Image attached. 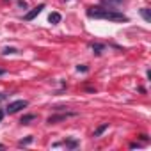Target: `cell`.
Masks as SVG:
<instances>
[{"label": "cell", "mask_w": 151, "mask_h": 151, "mask_svg": "<svg viewBox=\"0 0 151 151\" xmlns=\"http://www.w3.org/2000/svg\"><path fill=\"white\" fill-rule=\"evenodd\" d=\"M87 16L89 18H98V20H108V22H128V16L123 13H117L116 9H107L103 5H96V7H89L87 9Z\"/></svg>", "instance_id": "1"}, {"label": "cell", "mask_w": 151, "mask_h": 151, "mask_svg": "<svg viewBox=\"0 0 151 151\" xmlns=\"http://www.w3.org/2000/svg\"><path fill=\"white\" fill-rule=\"evenodd\" d=\"M77 116H78V112H68V110H60V114L50 116V117L46 119V123H48V125H57V123H60V121H66V119H69V117H77Z\"/></svg>", "instance_id": "2"}, {"label": "cell", "mask_w": 151, "mask_h": 151, "mask_svg": "<svg viewBox=\"0 0 151 151\" xmlns=\"http://www.w3.org/2000/svg\"><path fill=\"white\" fill-rule=\"evenodd\" d=\"M27 105H28L27 100H16V102H11V103L5 107V112H7V114H16V112H20L22 108H25Z\"/></svg>", "instance_id": "3"}, {"label": "cell", "mask_w": 151, "mask_h": 151, "mask_svg": "<svg viewBox=\"0 0 151 151\" xmlns=\"http://www.w3.org/2000/svg\"><path fill=\"white\" fill-rule=\"evenodd\" d=\"M43 9H45V4H39V5H36L34 9H30V11L25 14V22H32V20H34L39 13H41Z\"/></svg>", "instance_id": "4"}, {"label": "cell", "mask_w": 151, "mask_h": 151, "mask_svg": "<svg viewBox=\"0 0 151 151\" xmlns=\"http://www.w3.org/2000/svg\"><path fill=\"white\" fill-rule=\"evenodd\" d=\"M53 146H55V148H57V146H66V148H69V149H77V148H78V140H77V139H66V140H62V142H55Z\"/></svg>", "instance_id": "5"}, {"label": "cell", "mask_w": 151, "mask_h": 151, "mask_svg": "<svg viewBox=\"0 0 151 151\" xmlns=\"http://www.w3.org/2000/svg\"><path fill=\"white\" fill-rule=\"evenodd\" d=\"M36 119H37L36 114H25L22 119H20V123H22V125H30V123H32V121H36Z\"/></svg>", "instance_id": "6"}, {"label": "cell", "mask_w": 151, "mask_h": 151, "mask_svg": "<svg viewBox=\"0 0 151 151\" xmlns=\"http://www.w3.org/2000/svg\"><path fill=\"white\" fill-rule=\"evenodd\" d=\"M91 48H93V52L96 53V55H102L103 52H105V45H102V43H93V46H91Z\"/></svg>", "instance_id": "7"}, {"label": "cell", "mask_w": 151, "mask_h": 151, "mask_svg": "<svg viewBox=\"0 0 151 151\" xmlns=\"http://www.w3.org/2000/svg\"><path fill=\"white\" fill-rule=\"evenodd\" d=\"M125 0H102V4H105V5H108L107 9H114L116 5H119V4H123Z\"/></svg>", "instance_id": "8"}, {"label": "cell", "mask_w": 151, "mask_h": 151, "mask_svg": "<svg viewBox=\"0 0 151 151\" xmlns=\"http://www.w3.org/2000/svg\"><path fill=\"white\" fill-rule=\"evenodd\" d=\"M60 20H62V16H60L59 13H52V14L48 16V22H50V23H53V25L60 23Z\"/></svg>", "instance_id": "9"}, {"label": "cell", "mask_w": 151, "mask_h": 151, "mask_svg": "<svg viewBox=\"0 0 151 151\" xmlns=\"http://www.w3.org/2000/svg\"><path fill=\"white\" fill-rule=\"evenodd\" d=\"M108 128V123H103V125H100L96 130H94V133H93V137H100V135H102L103 132H105V130Z\"/></svg>", "instance_id": "10"}, {"label": "cell", "mask_w": 151, "mask_h": 151, "mask_svg": "<svg viewBox=\"0 0 151 151\" xmlns=\"http://www.w3.org/2000/svg\"><path fill=\"white\" fill-rule=\"evenodd\" d=\"M140 14H142V18L146 20L148 23H151V13H149L148 7H142V9H140Z\"/></svg>", "instance_id": "11"}, {"label": "cell", "mask_w": 151, "mask_h": 151, "mask_svg": "<svg viewBox=\"0 0 151 151\" xmlns=\"http://www.w3.org/2000/svg\"><path fill=\"white\" fill-rule=\"evenodd\" d=\"M32 140H34V137H32V135H28L27 139L20 140V142H18V148H25V146H28V144H32Z\"/></svg>", "instance_id": "12"}, {"label": "cell", "mask_w": 151, "mask_h": 151, "mask_svg": "<svg viewBox=\"0 0 151 151\" xmlns=\"http://www.w3.org/2000/svg\"><path fill=\"white\" fill-rule=\"evenodd\" d=\"M4 55H9V53H18V50L16 48H13V46H7V48H4V52H2Z\"/></svg>", "instance_id": "13"}, {"label": "cell", "mask_w": 151, "mask_h": 151, "mask_svg": "<svg viewBox=\"0 0 151 151\" xmlns=\"http://www.w3.org/2000/svg\"><path fill=\"white\" fill-rule=\"evenodd\" d=\"M77 69H78V71H82V73H87V71H89V68H87L85 64H80V66H77Z\"/></svg>", "instance_id": "14"}, {"label": "cell", "mask_w": 151, "mask_h": 151, "mask_svg": "<svg viewBox=\"0 0 151 151\" xmlns=\"http://www.w3.org/2000/svg\"><path fill=\"white\" fill-rule=\"evenodd\" d=\"M139 139H142L144 142H149V137H148L146 133H140V135H139Z\"/></svg>", "instance_id": "15"}, {"label": "cell", "mask_w": 151, "mask_h": 151, "mask_svg": "<svg viewBox=\"0 0 151 151\" xmlns=\"http://www.w3.org/2000/svg\"><path fill=\"white\" fill-rule=\"evenodd\" d=\"M18 7H23V9H27V2H25V0H20V2H18Z\"/></svg>", "instance_id": "16"}, {"label": "cell", "mask_w": 151, "mask_h": 151, "mask_svg": "<svg viewBox=\"0 0 151 151\" xmlns=\"http://www.w3.org/2000/svg\"><path fill=\"white\" fill-rule=\"evenodd\" d=\"M130 148H132V149H135V148H142V144H139V142H132V144H130Z\"/></svg>", "instance_id": "17"}, {"label": "cell", "mask_w": 151, "mask_h": 151, "mask_svg": "<svg viewBox=\"0 0 151 151\" xmlns=\"http://www.w3.org/2000/svg\"><path fill=\"white\" fill-rule=\"evenodd\" d=\"M4 100H7V94L5 93H0V102H4Z\"/></svg>", "instance_id": "18"}, {"label": "cell", "mask_w": 151, "mask_h": 151, "mask_svg": "<svg viewBox=\"0 0 151 151\" xmlns=\"http://www.w3.org/2000/svg\"><path fill=\"white\" fill-rule=\"evenodd\" d=\"M4 119V110H0V121Z\"/></svg>", "instance_id": "19"}, {"label": "cell", "mask_w": 151, "mask_h": 151, "mask_svg": "<svg viewBox=\"0 0 151 151\" xmlns=\"http://www.w3.org/2000/svg\"><path fill=\"white\" fill-rule=\"evenodd\" d=\"M2 75H5V69H0V77H2Z\"/></svg>", "instance_id": "20"}, {"label": "cell", "mask_w": 151, "mask_h": 151, "mask_svg": "<svg viewBox=\"0 0 151 151\" xmlns=\"http://www.w3.org/2000/svg\"><path fill=\"white\" fill-rule=\"evenodd\" d=\"M4 148H5V146H4V144H0V149H4Z\"/></svg>", "instance_id": "21"}]
</instances>
